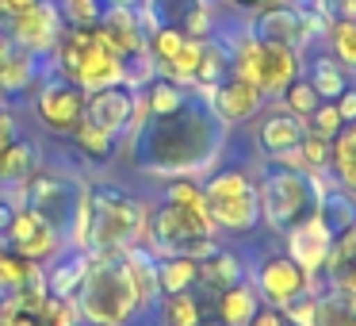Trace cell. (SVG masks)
Returning <instances> with one entry per match:
<instances>
[{
	"instance_id": "cell-1",
	"label": "cell",
	"mask_w": 356,
	"mask_h": 326,
	"mask_svg": "<svg viewBox=\"0 0 356 326\" xmlns=\"http://www.w3.org/2000/svg\"><path fill=\"white\" fill-rule=\"evenodd\" d=\"M230 127L211 111L207 100L188 96L169 116H149L131 150V165L154 180L195 177L203 180L226 154Z\"/></svg>"
},
{
	"instance_id": "cell-2",
	"label": "cell",
	"mask_w": 356,
	"mask_h": 326,
	"mask_svg": "<svg viewBox=\"0 0 356 326\" xmlns=\"http://www.w3.org/2000/svg\"><path fill=\"white\" fill-rule=\"evenodd\" d=\"M333 185V173H302L291 165L257 162V200H261V226L284 238L295 223L322 208V192Z\"/></svg>"
},
{
	"instance_id": "cell-3",
	"label": "cell",
	"mask_w": 356,
	"mask_h": 326,
	"mask_svg": "<svg viewBox=\"0 0 356 326\" xmlns=\"http://www.w3.org/2000/svg\"><path fill=\"white\" fill-rule=\"evenodd\" d=\"M88 254H119L146 242L149 203L115 180L88 185Z\"/></svg>"
},
{
	"instance_id": "cell-4",
	"label": "cell",
	"mask_w": 356,
	"mask_h": 326,
	"mask_svg": "<svg viewBox=\"0 0 356 326\" xmlns=\"http://www.w3.org/2000/svg\"><path fill=\"white\" fill-rule=\"evenodd\" d=\"M81 323L88 326H138L146 323L138 295L131 288L119 254H88V272L73 295Z\"/></svg>"
},
{
	"instance_id": "cell-5",
	"label": "cell",
	"mask_w": 356,
	"mask_h": 326,
	"mask_svg": "<svg viewBox=\"0 0 356 326\" xmlns=\"http://www.w3.org/2000/svg\"><path fill=\"white\" fill-rule=\"evenodd\" d=\"M203 185L207 215L218 234L249 238L261 231V200H257V173L245 165H215Z\"/></svg>"
},
{
	"instance_id": "cell-6",
	"label": "cell",
	"mask_w": 356,
	"mask_h": 326,
	"mask_svg": "<svg viewBox=\"0 0 356 326\" xmlns=\"http://www.w3.org/2000/svg\"><path fill=\"white\" fill-rule=\"evenodd\" d=\"M245 277L253 280L257 295H261L264 307H291L295 300H302L307 292H322V280L302 272L284 249H264L253 265H245Z\"/></svg>"
},
{
	"instance_id": "cell-7",
	"label": "cell",
	"mask_w": 356,
	"mask_h": 326,
	"mask_svg": "<svg viewBox=\"0 0 356 326\" xmlns=\"http://www.w3.org/2000/svg\"><path fill=\"white\" fill-rule=\"evenodd\" d=\"M31 108L42 131L58 134V139H70L77 131L81 116H85V88L73 85L70 77H62L54 65H47L42 81L31 88Z\"/></svg>"
},
{
	"instance_id": "cell-8",
	"label": "cell",
	"mask_w": 356,
	"mask_h": 326,
	"mask_svg": "<svg viewBox=\"0 0 356 326\" xmlns=\"http://www.w3.org/2000/svg\"><path fill=\"white\" fill-rule=\"evenodd\" d=\"M85 192H88V185H81L70 173H31L27 177V208L39 211L42 223L62 234V242L70 238V226L77 219Z\"/></svg>"
},
{
	"instance_id": "cell-9",
	"label": "cell",
	"mask_w": 356,
	"mask_h": 326,
	"mask_svg": "<svg viewBox=\"0 0 356 326\" xmlns=\"http://www.w3.org/2000/svg\"><path fill=\"white\" fill-rule=\"evenodd\" d=\"M62 31H65V20H62V12H58V0H39L31 8L8 16L12 47L27 50V54H35V58H47L50 50H54V42L62 39Z\"/></svg>"
},
{
	"instance_id": "cell-10",
	"label": "cell",
	"mask_w": 356,
	"mask_h": 326,
	"mask_svg": "<svg viewBox=\"0 0 356 326\" xmlns=\"http://www.w3.org/2000/svg\"><path fill=\"white\" fill-rule=\"evenodd\" d=\"M307 134V119L291 116L287 108H280L276 100H268L257 116L253 127V150L261 162H284L287 154H295Z\"/></svg>"
},
{
	"instance_id": "cell-11",
	"label": "cell",
	"mask_w": 356,
	"mask_h": 326,
	"mask_svg": "<svg viewBox=\"0 0 356 326\" xmlns=\"http://www.w3.org/2000/svg\"><path fill=\"white\" fill-rule=\"evenodd\" d=\"M4 246L8 249H16L19 257H27V261H35V265H47L54 254H62L65 249V242H62V234L54 231V226H47L42 223V215L35 208H16V215H12V223H8V231H4Z\"/></svg>"
},
{
	"instance_id": "cell-12",
	"label": "cell",
	"mask_w": 356,
	"mask_h": 326,
	"mask_svg": "<svg viewBox=\"0 0 356 326\" xmlns=\"http://www.w3.org/2000/svg\"><path fill=\"white\" fill-rule=\"evenodd\" d=\"M123 70H127V58L104 39L100 27H92V42H88L85 54L77 58L70 81L81 85L85 93H96V88H108V85H123Z\"/></svg>"
},
{
	"instance_id": "cell-13",
	"label": "cell",
	"mask_w": 356,
	"mask_h": 326,
	"mask_svg": "<svg viewBox=\"0 0 356 326\" xmlns=\"http://www.w3.org/2000/svg\"><path fill=\"white\" fill-rule=\"evenodd\" d=\"M330 246H333V231L322 219V211L307 215L302 223H295L291 231L284 234V254L291 257L302 272H310V277L322 272L325 257H330Z\"/></svg>"
},
{
	"instance_id": "cell-14",
	"label": "cell",
	"mask_w": 356,
	"mask_h": 326,
	"mask_svg": "<svg viewBox=\"0 0 356 326\" xmlns=\"http://www.w3.org/2000/svg\"><path fill=\"white\" fill-rule=\"evenodd\" d=\"M264 104H268V96H264L253 81H241V77L218 81L215 93H211V111H215L230 131L234 127H245L249 119H257Z\"/></svg>"
},
{
	"instance_id": "cell-15",
	"label": "cell",
	"mask_w": 356,
	"mask_h": 326,
	"mask_svg": "<svg viewBox=\"0 0 356 326\" xmlns=\"http://www.w3.org/2000/svg\"><path fill=\"white\" fill-rule=\"evenodd\" d=\"M302 73V50L284 47V42H261L257 50V88H261L268 100H280L287 85Z\"/></svg>"
},
{
	"instance_id": "cell-16",
	"label": "cell",
	"mask_w": 356,
	"mask_h": 326,
	"mask_svg": "<svg viewBox=\"0 0 356 326\" xmlns=\"http://www.w3.org/2000/svg\"><path fill=\"white\" fill-rule=\"evenodd\" d=\"M131 111H134V93L127 85H108V88H96V93H85V116L81 123H92L108 134H123L127 123H131Z\"/></svg>"
},
{
	"instance_id": "cell-17",
	"label": "cell",
	"mask_w": 356,
	"mask_h": 326,
	"mask_svg": "<svg viewBox=\"0 0 356 326\" xmlns=\"http://www.w3.org/2000/svg\"><path fill=\"white\" fill-rule=\"evenodd\" d=\"M249 31L261 42H284V47H295L307 54V42H302V16L291 4H272V8H261L249 16Z\"/></svg>"
},
{
	"instance_id": "cell-18",
	"label": "cell",
	"mask_w": 356,
	"mask_h": 326,
	"mask_svg": "<svg viewBox=\"0 0 356 326\" xmlns=\"http://www.w3.org/2000/svg\"><path fill=\"white\" fill-rule=\"evenodd\" d=\"M88 272V254L85 249H70L65 246L62 254H54L47 265H42V284H47L50 300H73Z\"/></svg>"
},
{
	"instance_id": "cell-19",
	"label": "cell",
	"mask_w": 356,
	"mask_h": 326,
	"mask_svg": "<svg viewBox=\"0 0 356 326\" xmlns=\"http://www.w3.org/2000/svg\"><path fill=\"white\" fill-rule=\"evenodd\" d=\"M302 77L314 85V93L322 96V100H337V96L356 81L353 73H348L325 47H314V50H307V54H302Z\"/></svg>"
},
{
	"instance_id": "cell-20",
	"label": "cell",
	"mask_w": 356,
	"mask_h": 326,
	"mask_svg": "<svg viewBox=\"0 0 356 326\" xmlns=\"http://www.w3.org/2000/svg\"><path fill=\"white\" fill-rule=\"evenodd\" d=\"M245 277V257L230 246H218L215 254H207L200 261V280H195V292L200 300H215L222 288H230L234 280Z\"/></svg>"
},
{
	"instance_id": "cell-21",
	"label": "cell",
	"mask_w": 356,
	"mask_h": 326,
	"mask_svg": "<svg viewBox=\"0 0 356 326\" xmlns=\"http://www.w3.org/2000/svg\"><path fill=\"white\" fill-rule=\"evenodd\" d=\"M322 288H333V292H353L356 295V226L345 234H333L330 257L322 265Z\"/></svg>"
},
{
	"instance_id": "cell-22",
	"label": "cell",
	"mask_w": 356,
	"mask_h": 326,
	"mask_svg": "<svg viewBox=\"0 0 356 326\" xmlns=\"http://www.w3.org/2000/svg\"><path fill=\"white\" fill-rule=\"evenodd\" d=\"M211 307H215V323H222V326H249V323H253V315L261 311V295H257L253 280L241 277V280H234L230 288H222V292L211 300Z\"/></svg>"
},
{
	"instance_id": "cell-23",
	"label": "cell",
	"mask_w": 356,
	"mask_h": 326,
	"mask_svg": "<svg viewBox=\"0 0 356 326\" xmlns=\"http://www.w3.org/2000/svg\"><path fill=\"white\" fill-rule=\"evenodd\" d=\"M96 27H100V35L123 58L146 50V35H142V27H138V12L134 8H104L100 20H96Z\"/></svg>"
},
{
	"instance_id": "cell-24",
	"label": "cell",
	"mask_w": 356,
	"mask_h": 326,
	"mask_svg": "<svg viewBox=\"0 0 356 326\" xmlns=\"http://www.w3.org/2000/svg\"><path fill=\"white\" fill-rule=\"evenodd\" d=\"M203 300L200 292H172V295H157L154 311H149L146 323L149 326H203L207 318H203Z\"/></svg>"
},
{
	"instance_id": "cell-25",
	"label": "cell",
	"mask_w": 356,
	"mask_h": 326,
	"mask_svg": "<svg viewBox=\"0 0 356 326\" xmlns=\"http://www.w3.org/2000/svg\"><path fill=\"white\" fill-rule=\"evenodd\" d=\"M330 173L341 188L356 192V119L345 123L330 142Z\"/></svg>"
},
{
	"instance_id": "cell-26",
	"label": "cell",
	"mask_w": 356,
	"mask_h": 326,
	"mask_svg": "<svg viewBox=\"0 0 356 326\" xmlns=\"http://www.w3.org/2000/svg\"><path fill=\"white\" fill-rule=\"evenodd\" d=\"M39 169V146L24 134L8 142V146L0 150V185H8V180H27L31 173Z\"/></svg>"
},
{
	"instance_id": "cell-27",
	"label": "cell",
	"mask_w": 356,
	"mask_h": 326,
	"mask_svg": "<svg viewBox=\"0 0 356 326\" xmlns=\"http://www.w3.org/2000/svg\"><path fill=\"white\" fill-rule=\"evenodd\" d=\"M195 280H200V261L195 257H180V254L157 257V288H161V295L192 292Z\"/></svg>"
},
{
	"instance_id": "cell-28",
	"label": "cell",
	"mask_w": 356,
	"mask_h": 326,
	"mask_svg": "<svg viewBox=\"0 0 356 326\" xmlns=\"http://www.w3.org/2000/svg\"><path fill=\"white\" fill-rule=\"evenodd\" d=\"M314 326H356V295L322 288L314 307Z\"/></svg>"
},
{
	"instance_id": "cell-29",
	"label": "cell",
	"mask_w": 356,
	"mask_h": 326,
	"mask_svg": "<svg viewBox=\"0 0 356 326\" xmlns=\"http://www.w3.org/2000/svg\"><path fill=\"white\" fill-rule=\"evenodd\" d=\"M70 139H73V146H77L88 162H96V165L115 162V146H119L115 134L100 131V127H92V123H77V131H73Z\"/></svg>"
},
{
	"instance_id": "cell-30",
	"label": "cell",
	"mask_w": 356,
	"mask_h": 326,
	"mask_svg": "<svg viewBox=\"0 0 356 326\" xmlns=\"http://www.w3.org/2000/svg\"><path fill=\"white\" fill-rule=\"evenodd\" d=\"M39 277H42V265L27 261V257H19L16 249L0 242V292H16L27 280H39Z\"/></svg>"
},
{
	"instance_id": "cell-31",
	"label": "cell",
	"mask_w": 356,
	"mask_h": 326,
	"mask_svg": "<svg viewBox=\"0 0 356 326\" xmlns=\"http://www.w3.org/2000/svg\"><path fill=\"white\" fill-rule=\"evenodd\" d=\"M322 47L356 77V20H330V31H325Z\"/></svg>"
},
{
	"instance_id": "cell-32",
	"label": "cell",
	"mask_w": 356,
	"mask_h": 326,
	"mask_svg": "<svg viewBox=\"0 0 356 326\" xmlns=\"http://www.w3.org/2000/svg\"><path fill=\"white\" fill-rule=\"evenodd\" d=\"M276 104H280V108H287L291 116H299V119H310V111H314L318 104H322V96H318V93H314V85H310V81L299 73V77H295L291 85H287L284 93H280V100H276Z\"/></svg>"
},
{
	"instance_id": "cell-33",
	"label": "cell",
	"mask_w": 356,
	"mask_h": 326,
	"mask_svg": "<svg viewBox=\"0 0 356 326\" xmlns=\"http://www.w3.org/2000/svg\"><path fill=\"white\" fill-rule=\"evenodd\" d=\"M330 142L333 139H322V134L307 131L299 142V165L302 173H325L330 169Z\"/></svg>"
},
{
	"instance_id": "cell-34",
	"label": "cell",
	"mask_w": 356,
	"mask_h": 326,
	"mask_svg": "<svg viewBox=\"0 0 356 326\" xmlns=\"http://www.w3.org/2000/svg\"><path fill=\"white\" fill-rule=\"evenodd\" d=\"M58 12H62L65 27H96L104 4L100 0H58Z\"/></svg>"
},
{
	"instance_id": "cell-35",
	"label": "cell",
	"mask_w": 356,
	"mask_h": 326,
	"mask_svg": "<svg viewBox=\"0 0 356 326\" xmlns=\"http://www.w3.org/2000/svg\"><path fill=\"white\" fill-rule=\"evenodd\" d=\"M341 127H345V119H341V111H337V104H333V100H322L314 111H310V119H307V131L322 134V139H333Z\"/></svg>"
},
{
	"instance_id": "cell-36",
	"label": "cell",
	"mask_w": 356,
	"mask_h": 326,
	"mask_svg": "<svg viewBox=\"0 0 356 326\" xmlns=\"http://www.w3.org/2000/svg\"><path fill=\"white\" fill-rule=\"evenodd\" d=\"M42 326H81V311L73 300H50L47 311L39 315Z\"/></svg>"
},
{
	"instance_id": "cell-37",
	"label": "cell",
	"mask_w": 356,
	"mask_h": 326,
	"mask_svg": "<svg viewBox=\"0 0 356 326\" xmlns=\"http://www.w3.org/2000/svg\"><path fill=\"white\" fill-rule=\"evenodd\" d=\"M333 104H337L341 119H345V123H353V119H356V81H353V85H348L345 93H341L337 100H333Z\"/></svg>"
},
{
	"instance_id": "cell-38",
	"label": "cell",
	"mask_w": 356,
	"mask_h": 326,
	"mask_svg": "<svg viewBox=\"0 0 356 326\" xmlns=\"http://www.w3.org/2000/svg\"><path fill=\"white\" fill-rule=\"evenodd\" d=\"M0 326H42L35 315H24V311H16V315H0Z\"/></svg>"
},
{
	"instance_id": "cell-39",
	"label": "cell",
	"mask_w": 356,
	"mask_h": 326,
	"mask_svg": "<svg viewBox=\"0 0 356 326\" xmlns=\"http://www.w3.org/2000/svg\"><path fill=\"white\" fill-rule=\"evenodd\" d=\"M31 4H39V0H0V12H4V16H16V12L31 8Z\"/></svg>"
},
{
	"instance_id": "cell-40",
	"label": "cell",
	"mask_w": 356,
	"mask_h": 326,
	"mask_svg": "<svg viewBox=\"0 0 356 326\" xmlns=\"http://www.w3.org/2000/svg\"><path fill=\"white\" fill-rule=\"evenodd\" d=\"M104 8H138L142 0H100Z\"/></svg>"
},
{
	"instance_id": "cell-41",
	"label": "cell",
	"mask_w": 356,
	"mask_h": 326,
	"mask_svg": "<svg viewBox=\"0 0 356 326\" xmlns=\"http://www.w3.org/2000/svg\"><path fill=\"white\" fill-rule=\"evenodd\" d=\"M203 326H222V323H203Z\"/></svg>"
},
{
	"instance_id": "cell-42",
	"label": "cell",
	"mask_w": 356,
	"mask_h": 326,
	"mask_svg": "<svg viewBox=\"0 0 356 326\" xmlns=\"http://www.w3.org/2000/svg\"><path fill=\"white\" fill-rule=\"evenodd\" d=\"M138 326H149V323H138Z\"/></svg>"
},
{
	"instance_id": "cell-43",
	"label": "cell",
	"mask_w": 356,
	"mask_h": 326,
	"mask_svg": "<svg viewBox=\"0 0 356 326\" xmlns=\"http://www.w3.org/2000/svg\"><path fill=\"white\" fill-rule=\"evenodd\" d=\"M85 326H88V323H85Z\"/></svg>"
}]
</instances>
